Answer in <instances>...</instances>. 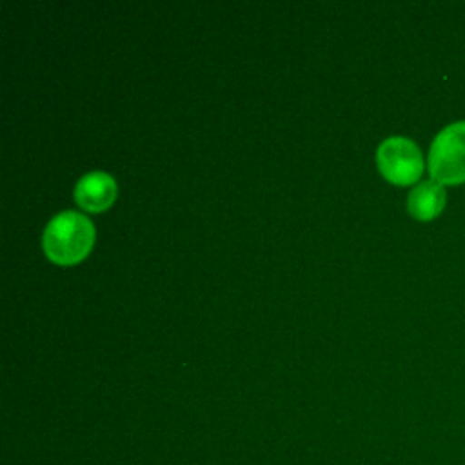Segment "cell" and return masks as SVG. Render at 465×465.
Listing matches in <instances>:
<instances>
[{
	"label": "cell",
	"instance_id": "cell-1",
	"mask_svg": "<svg viewBox=\"0 0 465 465\" xmlns=\"http://www.w3.org/2000/svg\"><path fill=\"white\" fill-rule=\"evenodd\" d=\"M94 243V227L76 211H64L47 223L42 245L53 263L74 265L82 262Z\"/></svg>",
	"mask_w": 465,
	"mask_h": 465
},
{
	"label": "cell",
	"instance_id": "cell-4",
	"mask_svg": "<svg viewBox=\"0 0 465 465\" xmlns=\"http://www.w3.org/2000/svg\"><path fill=\"white\" fill-rule=\"evenodd\" d=\"M116 198V182L111 174L93 171L84 174L74 187L76 203L89 213H102L113 205Z\"/></svg>",
	"mask_w": 465,
	"mask_h": 465
},
{
	"label": "cell",
	"instance_id": "cell-5",
	"mask_svg": "<svg viewBox=\"0 0 465 465\" xmlns=\"http://www.w3.org/2000/svg\"><path fill=\"white\" fill-rule=\"evenodd\" d=\"M445 207V191L443 185L436 180H427L418 183L409 198H407V209L409 213L421 222L436 218Z\"/></svg>",
	"mask_w": 465,
	"mask_h": 465
},
{
	"label": "cell",
	"instance_id": "cell-3",
	"mask_svg": "<svg viewBox=\"0 0 465 465\" xmlns=\"http://www.w3.org/2000/svg\"><path fill=\"white\" fill-rule=\"evenodd\" d=\"M376 163L383 178L396 185L414 183L423 171L420 147L405 136H391L383 140L376 151Z\"/></svg>",
	"mask_w": 465,
	"mask_h": 465
},
{
	"label": "cell",
	"instance_id": "cell-2",
	"mask_svg": "<svg viewBox=\"0 0 465 465\" xmlns=\"http://www.w3.org/2000/svg\"><path fill=\"white\" fill-rule=\"evenodd\" d=\"M429 173L438 183L465 182V122H454L438 133L429 151Z\"/></svg>",
	"mask_w": 465,
	"mask_h": 465
}]
</instances>
